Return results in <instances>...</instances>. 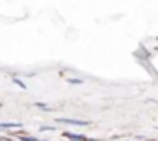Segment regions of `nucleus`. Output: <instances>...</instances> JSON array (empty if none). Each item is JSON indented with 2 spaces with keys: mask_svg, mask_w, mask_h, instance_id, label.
<instances>
[{
  "mask_svg": "<svg viewBox=\"0 0 158 141\" xmlns=\"http://www.w3.org/2000/svg\"><path fill=\"white\" fill-rule=\"evenodd\" d=\"M20 123H0V128H20Z\"/></svg>",
  "mask_w": 158,
  "mask_h": 141,
  "instance_id": "nucleus-3",
  "label": "nucleus"
},
{
  "mask_svg": "<svg viewBox=\"0 0 158 141\" xmlns=\"http://www.w3.org/2000/svg\"><path fill=\"white\" fill-rule=\"evenodd\" d=\"M64 138L70 141H88L86 138H83V136H77V134H72V132H64Z\"/></svg>",
  "mask_w": 158,
  "mask_h": 141,
  "instance_id": "nucleus-2",
  "label": "nucleus"
},
{
  "mask_svg": "<svg viewBox=\"0 0 158 141\" xmlns=\"http://www.w3.org/2000/svg\"><path fill=\"white\" fill-rule=\"evenodd\" d=\"M81 79H68V84H81Z\"/></svg>",
  "mask_w": 158,
  "mask_h": 141,
  "instance_id": "nucleus-5",
  "label": "nucleus"
},
{
  "mask_svg": "<svg viewBox=\"0 0 158 141\" xmlns=\"http://www.w3.org/2000/svg\"><path fill=\"white\" fill-rule=\"evenodd\" d=\"M59 123H64V125H74V127H86L88 123L86 121H79V119H66V117H61L57 119Z\"/></svg>",
  "mask_w": 158,
  "mask_h": 141,
  "instance_id": "nucleus-1",
  "label": "nucleus"
},
{
  "mask_svg": "<svg viewBox=\"0 0 158 141\" xmlns=\"http://www.w3.org/2000/svg\"><path fill=\"white\" fill-rule=\"evenodd\" d=\"M15 83H17V84H19V86H20V88H26V86H24V83H22V81H20V79H15Z\"/></svg>",
  "mask_w": 158,
  "mask_h": 141,
  "instance_id": "nucleus-6",
  "label": "nucleus"
},
{
  "mask_svg": "<svg viewBox=\"0 0 158 141\" xmlns=\"http://www.w3.org/2000/svg\"><path fill=\"white\" fill-rule=\"evenodd\" d=\"M20 141H39L37 138H31V136H20Z\"/></svg>",
  "mask_w": 158,
  "mask_h": 141,
  "instance_id": "nucleus-4",
  "label": "nucleus"
}]
</instances>
